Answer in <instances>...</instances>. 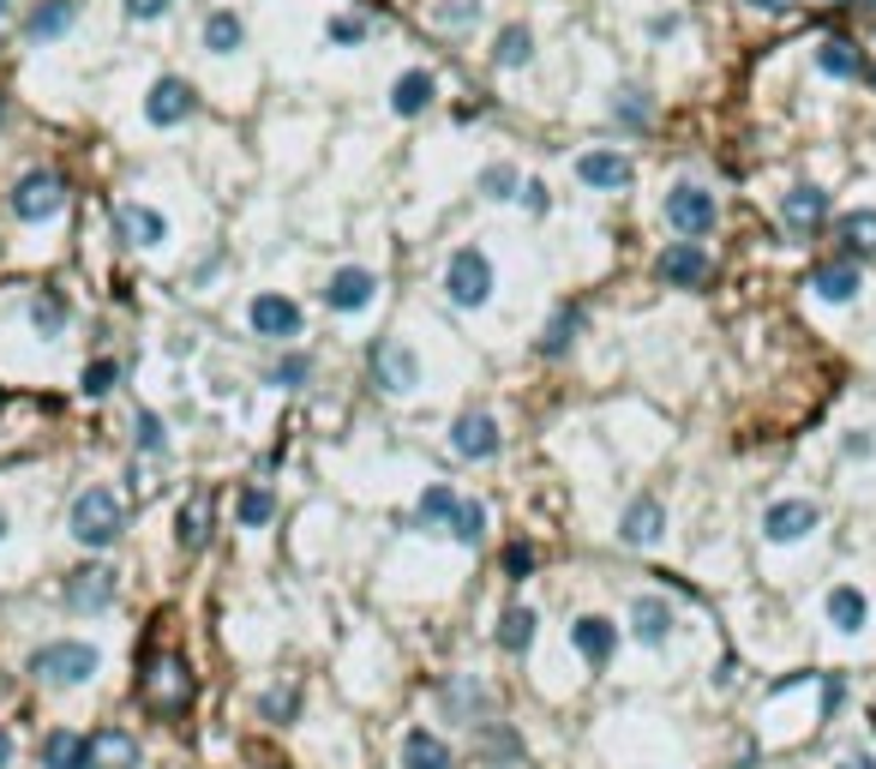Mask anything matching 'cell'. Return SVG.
<instances>
[{"label":"cell","mask_w":876,"mask_h":769,"mask_svg":"<svg viewBox=\"0 0 876 769\" xmlns=\"http://www.w3.org/2000/svg\"><path fill=\"white\" fill-rule=\"evenodd\" d=\"M294 703H301V691H294V686L282 691V686H276V691H264L259 716H264V721H289V716H294Z\"/></svg>","instance_id":"bcb514c9"},{"label":"cell","mask_w":876,"mask_h":769,"mask_svg":"<svg viewBox=\"0 0 876 769\" xmlns=\"http://www.w3.org/2000/svg\"><path fill=\"white\" fill-rule=\"evenodd\" d=\"M828 619H835V631H865V619H870V601L858 596L853 583H840L835 596H828Z\"/></svg>","instance_id":"836d02e7"},{"label":"cell","mask_w":876,"mask_h":769,"mask_svg":"<svg viewBox=\"0 0 876 769\" xmlns=\"http://www.w3.org/2000/svg\"><path fill=\"white\" fill-rule=\"evenodd\" d=\"M840 769H876V758H865V751H858V758H846Z\"/></svg>","instance_id":"6f0895ef"},{"label":"cell","mask_w":876,"mask_h":769,"mask_svg":"<svg viewBox=\"0 0 876 769\" xmlns=\"http://www.w3.org/2000/svg\"><path fill=\"white\" fill-rule=\"evenodd\" d=\"M631 631H636V643L661 649L666 638H673V608H666L661 596H636L631 601Z\"/></svg>","instance_id":"603a6c76"},{"label":"cell","mask_w":876,"mask_h":769,"mask_svg":"<svg viewBox=\"0 0 876 769\" xmlns=\"http://www.w3.org/2000/svg\"><path fill=\"white\" fill-rule=\"evenodd\" d=\"M0 536H7V517H0Z\"/></svg>","instance_id":"6125c7cd"},{"label":"cell","mask_w":876,"mask_h":769,"mask_svg":"<svg viewBox=\"0 0 876 769\" xmlns=\"http://www.w3.org/2000/svg\"><path fill=\"white\" fill-rule=\"evenodd\" d=\"M84 769H139V739L127 728L84 733Z\"/></svg>","instance_id":"7c38bea8"},{"label":"cell","mask_w":876,"mask_h":769,"mask_svg":"<svg viewBox=\"0 0 876 769\" xmlns=\"http://www.w3.org/2000/svg\"><path fill=\"white\" fill-rule=\"evenodd\" d=\"M199 114V91H192L187 79H157L151 84V97H144V121L151 127H181V121H192Z\"/></svg>","instance_id":"ba28073f"},{"label":"cell","mask_w":876,"mask_h":769,"mask_svg":"<svg viewBox=\"0 0 876 769\" xmlns=\"http://www.w3.org/2000/svg\"><path fill=\"white\" fill-rule=\"evenodd\" d=\"M246 319H252V331L271 337V343H294V337H301V324H306L301 307H294L289 294H252Z\"/></svg>","instance_id":"30bf717a"},{"label":"cell","mask_w":876,"mask_h":769,"mask_svg":"<svg viewBox=\"0 0 876 769\" xmlns=\"http://www.w3.org/2000/svg\"><path fill=\"white\" fill-rule=\"evenodd\" d=\"M456 506H463V499H456L451 487H426L421 506H414V529H451Z\"/></svg>","instance_id":"d6a6232c"},{"label":"cell","mask_w":876,"mask_h":769,"mask_svg":"<svg viewBox=\"0 0 876 769\" xmlns=\"http://www.w3.org/2000/svg\"><path fill=\"white\" fill-rule=\"evenodd\" d=\"M444 698H451V709H463V716H481V709H493V698H486V691L474 686L469 673L451 679V686H444Z\"/></svg>","instance_id":"7bdbcfd3"},{"label":"cell","mask_w":876,"mask_h":769,"mask_svg":"<svg viewBox=\"0 0 876 769\" xmlns=\"http://www.w3.org/2000/svg\"><path fill=\"white\" fill-rule=\"evenodd\" d=\"M169 7H174V0H127V19H132V24H151V19H162Z\"/></svg>","instance_id":"681fc988"},{"label":"cell","mask_w":876,"mask_h":769,"mask_svg":"<svg viewBox=\"0 0 876 769\" xmlns=\"http://www.w3.org/2000/svg\"><path fill=\"white\" fill-rule=\"evenodd\" d=\"M823 703H828V716H835V709L846 703V686H840V679H835V673H828V679H823Z\"/></svg>","instance_id":"f5cc1de1"},{"label":"cell","mask_w":876,"mask_h":769,"mask_svg":"<svg viewBox=\"0 0 876 769\" xmlns=\"http://www.w3.org/2000/svg\"><path fill=\"white\" fill-rule=\"evenodd\" d=\"M516 187H523V181H516L511 162H493V169H481V192H486V199H516Z\"/></svg>","instance_id":"ee69618b"},{"label":"cell","mask_w":876,"mask_h":769,"mask_svg":"<svg viewBox=\"0 0 876 769\" xmlns=\"http://www.w3.org/2000/svg\"><path fill=\"white\" fill-rule=\"evenodd\" d=\"M7 12H12V0H0V19H7Z\"/></svg>","instance_id":"94428289"},{"label":"cell","mask_w":876,"mask_h":769,"mask_svg":"<svg viewBox=\"0 0 876 769\" xmlns=\"http://www.w3.org/2000/svg\"><path fill=\"white\" fill-rule=\"evenodd\" d=\"M379 301V277L366 271V264H343V271H331V283H324V307L331 313H361V307Z\"/></svg>","instance_id":"8fae6325"},{"label":"cell","mask_w":876,"mask_h":769,"mask_svg":"<svg viewBox=\"0 0 876 769\" xmlns=\"http://www.w3.org/2000/svg\"><path fill=\"white\" fill-rule=\"evenodd\" d=\"M810 289L823 294V301H835V307H846L858 289H865V277H858V259H828V264H816L810 271Z\"/></svg>","instance_id":"ffe728a7"},{"label":"cell","mask_w":876,"mask_h":769,"mask_svg":"<svg viewBox=\"0 0 876 769\" xmlns=\"http://www.w3.org/2000/svg\"><path fill=\"white\" fill-rule=\"evenodd\" d=\"M72 24H79V0H37L24 12V37L31 42H61Z\"/></svg>","instance_id":"ac0fdd59"},{"label":"cell","mask_w":876,"mask_h":769,"mask_svg":"<svg viewBox=\"0 0 876 769\" xmlns=\"http://www.w3.org/2000/svg\"><path fill=\"white\" fill-rule=\"evenodd\" d=\"M474 19H481V0H444L439 7V24H451V31H463Z\"/></svg>","instance_id":"7dc6e473"},{"label":"cell","mask_w":876,"mask_h":769,"mask_svg":"<svg viewBox=\"0 0 876 769\" xmlns=\"http://www.w3.org/2000/svg\"><path fill=\"white\" fill-rule=\"evenodd\" d=\"M61 211H67V181L54 169H31L12 187V217L19 223H54Z\"/></svg>","instance_id":"277c9868"},{"label":"cell","mask_w":876,"mask_h":769,"mask_svg":"<svg viewBox=\"0 0 876 769\" xmlns=\"http://www.w3.org/2000/svg\"><path fill=\"white\" fill-rule=\"evenodd\" d=\"M673 31H678V12H661V19H648V37H655V42H666Z\"/></svg>","instance_id":"816d5d0a"},{"label":"cell","mask_w":876,"mask_h":769,"mask_svg":"<svg viewBox=\"0 0 876 769\" xmlns=\"http://www.w3.org/2000/svg\"><path fill=\"white\" fill-rule=\"evenodd\" d=\"M451 536L463 541V547H474L486 536V506L481 499H463V506H456V517H451Z\"/></svg>","instance_id":"f35d334b"},{"label":"cell","mask_w":876,"mask_h":769,"mask_svg":"<svg viewBox=\"0 0 876 769\" xmlns=\"http://www.w3.org/2000/svg\"><path fill=\"white\" fill-rule=\"evenodd\" d=\"M174 536H181L187 553H199V547L211 541V493H204V487L187 499L181 511H174Z\"/></svg>","instance_id":"484cf974"},{"label":"cell","mask_w":876,"mask_h":769,"mask_svg":"<svg viewBox=\"0 0 876 769\" xmlns=\"http://www.w3.org/2000/svg\"><path fill=\"white\" fill-rule=\"evenodd\" d=\"M816 72L823 79H840V84H853V79H865V49H858L853 37H823L816 42Z\"/></svg>","instance_id":"9a60e30c"},{"label":"cell","mask_w":876,"mask_h":769,"mask_svg":"<svg viewBox=\"0 0 876 769\" xmlns=\"http://www.w3.org/2000/svg\"><path fill=\"white\" fill-rule=\"evenodd\" d=\"M306 379H313V354H301V349H289V354L271 367V384H276V391H301Z\"/></svg>","instance_id":"74e56055"},{"label":"cell","mask_w":876,"mask_h":769,"mask_svg":"<svg viewBox=\"0 0 876 769\" xmlns=\"http://www.w3.org/2000/svg\"><path fill=\"white\" fill-rule=\"evenodd\" d=\"M828 7H870L876 12V0H828Z\"/></svg>","instance_id":"680465c9"},{"label":"cell","mask_w":876,"mask_h":769,"mask_svg":"<svg viewBox=\"0 0 876 769\" xmlns=\"http://www.w3.org/2000/svg\"><path fill=\"white\" fill-rule=\"evenodd\" d=\"M576 174H583V187H595V192H625L636 181L631 157H618V151H583L576 157Z\"/></svg>","instance_id":"5bb4252c"},{"label":"cell","mask_w":876,"mask_h":769,"mask_svg":"<svg viewBox=\"0 0 876 769\" xmlns=\"http://www.w3.org/2000/svg\"><path fill=\"white\" fill-rule=\"evenodd\" d=\"M72 536L84 547L121 541V499H114L109 487H84V493L72 499Z\"/></svg>","instance_id":"3957f363"},{"label":"cell","mask_w":876,"mask_h":769,"mask_svg":"<svg viewBox=\"0 0 876 769\" xmlns=\"http://www.w3.org/2000/svg\"><path fill=\"white\" fill-rule=\"evenodd\" d=\"M613 121L625 132H643L648 121H655V97H648L643 84H618L613 91Z\"/></svg>","instance_id":"f1b7e54d"},{"label":"cell","mask_w":876,"mask_h":769,"mask_svg":"<svg viewBox=\"0 0 876 769\" xmlns=\"http://www.w3.org/2000/svg\"><path fill=\"white\" fill-rule=\"evenodd\" d=\"M42 763L49 769H84V733L54 728L49 739H42Z\"/></svg>","instance_id":"e575fe53"},{"label":"cell","mask_w":876,"mask_h":769,"mask_svg":"<svg viewBox=\"0 0 876 769\" xmlns=\"http://www.w3.org/2000/svg\"><path fill=\"white\" fill-rule=\"evenodd\" d=\"M433 97H439V79L426 67H409L403 79L391 84V109L403 114V121H414V114H426L433 109Z\"/></svg>","instance_id":"7402d4cb"},{"label":"cell","mask_w":876,"mask_h":769,"mask_svg":"<svg viewBox=\"0 0 876 769\" xmlns=\"http://www.w3.org/2000/svg\"><path fill=\"white\" fill-rule=\"evenodd\" d=\"M781 217H786V229L810 234V229L828 217V192H823V187H793V192L781 199Z\"/></svg>","instance_id":"cb8c5ba5"},{"label":"cell","mask_w":876,"mask_h":769,"mask_svg":"<svg viewBox=\"0 0 876 769\" xmlns=\"http://www.w3.org/2000/svg\"><path fill=\"white\" fill-rule=\"evenodd\" d=\"M583 324H588L583 307H558V313L546 319V331H541V343H534V349H541L546 361H558V354H571V343L583 337Z\"/></svg>","instance_id":"d4e9b609"},{"label":"cell","mask_w":876,"mask_h":769,"mask_svg":"<svg viewBox=\"0 0 876 769\" xmlns=\"http://www.w3.org/2000/svg\"><path fill=\"white\" fill-rule=\"evenodd\" d=\"M528 61H534V31H528V24H504L499 42H493V67L516 72V67H528Z\"/></svg>","instance_id":"1f68e13d"},{"label":"cell","mask_w":876,"mask_h":769,"mask_svg":"<svg viewBox=\"0 0 876 769\" xmlns=\"http://www.w3.org/2000/svg\"><path fill=\"white\" fill-rule=\"evenodd\" d=\"M528 643H534V608H504V619H499V649H504V656H523Z\"/></svg>","instance_id":"d590c367"},{"label":"cell","mask_w":876,"mask_h":769,"mask_svg":"<svg viewBox=\"0 0 876 769\" xmlns=\"http://www.w3.org/2000/svg\"><path fill=\"white\" fill-rule=\"evenodd\" d=\"M816 529V506L810 499H781V506H768L763 517V536L768 541H805Z\"/></svg>","instance_id":"44dd1931"},{"label":"cell","mask_w":876,"mask_h":769,"mask_svg":"<svg viewBox=\"0 0 876 769\" xmlns=\"http://www.w3.org/2000/svg\"><path fill=\"white\" fill-rule=\"evenodd\" d=\"M444 294H451V307L493 301V259H486V247H456L451 264H444Z\"/></svg>","instance_id":"7a4b0ae2"},{"label":"cell","mask_w":876,"mask_h":769,"mask_svg":"<svg viewBox=\"0 0 876 769\" xmlns=\"http://www.w3.org/2000/svg\"><path fill=\"white\" fill-rule=\"evenodd\" d=\"M7 763H12V733L0 728V769H7Z\"/></svg>","instance_id":"9f6ffc18"},{"label":"cell","mask_w":876,"mask_h":769,"mask_svg":"<svg viewBox=\"0 0 876 769\" xmlns=\"http://www.w3.org/2000/svg\"><path fill=\"white\" fill-rule=\"evenodd\" d=\"M366 367H373V384L391 397H409L414 384H421V361H414V349L396 343V337H379V343L366 349Z\"/></svg>","instance_id":"52a82bcc"},{"label":"cell","mask_w":876,"mask_h":769,"mask_svg":"<svg viewBox=\"0 0 876 769\" xmlns=\"http://www.w3.org/2000/svg\"><path fill=\"white\" fill-rule=\"evenodd\" d=\"M109 601H114V571L84 566V571L67 577V608H72V613H102Z\"/></svg>","instance_id":"e0dca14e"},{"label":"cell","mask_w":876,"mask_h":769,"mask_svg":"<svg viewBox=\"0 0 876 769\" xmlns=\"http://www.w3.org/2000/svg\"><path fill=\"white\" fill-rule=\"evenodd\" d=\"M324 42H336V49H361V42H366V19H361V12H336V19L324 24Z\"/></svg>","instance_id":"60d3db41"},{"label":"cell","mask_w":876,"mask_h":769,"mask_svg":"<svg viewBox=\"0 0 876 769\" xmlns=\"http://www.w3.org/2000/svg\"><path fill=\"white\" fill-rule=\"evenodd\" d=\"M451 451H456V457H474V463L499 457V421L486 416V409H469V416H456V427H451Z\"/></svg>","instance_id":"4fadbf2b"},{"label":"cell","mask_w":876,"mask_h":769,"mask_svg":"<svg viewBox=\"0 0 876 769\" xmlns=\"http://www.w3.org/2000/svg\"><path fill=\"white\" fill-rule=\"evenodd\" d=\"M31 673L42 679V686H84V679L97 673V649L91 643H42L37 656H31Z\"/></svg>","instance_id":"8992f818"},{"label":"cell","mask_w":876,"mask_h":769,"mask_svg":"<svg viewBox=\"0 0 876 769\" xmlns=\"http://www.w3.org/2000/svg\"><path fill=\"white\" fill-rule=\"evenodd\" d=\"M534 571V547L528 541H511L504 547V577H528Z\"/></svg>","instance_id":"c3c4849f"},{"label":"cell","mask_w":876,"mask_h":769,"mask_svg":"<svg viewBox=\"0 0 876 769\" xmlns=\"http://www.w3.org/2000/svg\"><path fill=\"white\" fill-rule=\"evenodd\" d=\"M114 229H121L127 247H162L169 241V217L151 211V204H121V211H114Z\"/></svg>","instance_id":"d6986e66"},{"label":"cell","mask_w":876,"mask_h":769,"mask_svg":"<svg viewBox=\"0 0 876 769\" xmlns=\"http://www.w3.org/2000/svg\"><path fill=\"white\" fill-rule=\"evenodd\" d=\"M132 439H139V451H162V446H169V433H162V416H157V409H139V416H132Z\"/></svg>","instance_id":"f6af8a7d"},{"label":"cell","mask_w":876,"mask_h":769,"mask_svg":"<svg viewBox=\"0 0 876 769\" xmlns=\"http://www.w3.org/2000/svg\"><path fill=\"white\" fill-rule=\"evenodd\" d=\"M751 7H756V12H793L798 0H751Z\"/></svg>","instance_id":"11a10c76"},{"label":"cell","mask_w":876,"mask_h":769,"mask_svg":"<svg viewBox=\"0 0 876 769\" xmlns=\"http://www.w3.org/2000/svg\"><path fill=\"white\" fill-rule=\"evenodd\" d=\"M139 698L151 716H181V709L192 703V668H187V656H174V649H162V656L144 661V673H139Z\"/></svg>","instance_id":"6da1fadb"},{"label":"cell","mask_w":876,"mask_h":769,"mask_svg":"<svg viewBox=\"0 0 876 769\" xmlns=\"http://www.w3.org/2000/svg\"><path fill=\"white\" fill-rule=\"evenodd\" d=\"M708 271H715V264H708L703 241H673V247L655 259V277H661L666 289H703Z\"/></svg>","instance_id":"9c48e42d"},{"label":"cell","mask_w":876,"mask_h":769,"mask_svg":"<svg viewBox=\"0 0 876 769\" xmlns=\"http://www.w3.org/2000/svg\"><path fill=\"white\" fill-rule=\"evenodd\" d=\"M846 457H870V433H846Z\"/></svg>","instance_id":"db71d44e"},{"label":"cell","mask_w":876,"mask_h":769,"mask_svg":"<svg viewBox=\"0 0 876 769\" xmlns=\"http://www.w3.org/2000/svg\"><path fill=\"white\" fill-rule=\"evenodd\" d=\"M666 223L685 234V241H703V234H715V223H721L715 192L696 187V181H678L673 192H666Z\"/></svg>","instance_id":"5b68a950"},{"label":"cell","mask_w":876,"mask_h":769,"mask_svg":"<svg viewBox=\"0 0 876 769\" xmlns=\"http://www.w3.org/2000/svg\"><path fill=\"white\" fill-rule=\"evenodd\" d=\"M571 643H576V656H583L588 668H606V661H613V649H618V626H613V619H601V613H583L571 626Z\"/></svg>","instance_id":"2e32d148"},{"label":"cell","mask_w":876,"mask_h":769,"mask_svg":"<svg viewBox=\"0 0 876 769\" xmlns=\"http://www.w3.org/2000/svg\"><path fill=\"white\" fill-rule=\"evenodd\" d=\"M403 769H451V746H444L439 733L414 728V733L403 739Z\"/></svg>","instance_id":"4dcf8cb0"},{"label":"cell","mask_w":876,"mask_h":769,"mask_svg":"<svg viewBox=\"0 0 876 769\" xmlns=\"http://www.w3.org/2000/svg\"><path fill=\"white\" fill-rule=\"evenodd\" d=\"M0 127H7V97H0Z\"/></svg>","instance_id":"91938a15"},{"label":"cell","mask_w":876,"mask_h":769,"mask_svg":"<svg viewBox=\"0 0 876 769\" xmlns=\"http://www.w3.org/2000/svg\"><path fill=\"white\" fill-rule=\"evenodd\" d=\"M835 241L846 259H876V211H846L835 223Z\"/></svg>","instance_id":"4316f807"},{"label":"cell","mask_w":876,"mask_h":769,"mask_svg":"<svg viewBox=\"0 0 876 769\" xmlns=\"http://www.w3.org/2000/svg\"><path fill=\"white\" fill-rule=\"evenodd\" d=\"M271 511H276V499H271V487H246L241 493V506H234V517H241L246 529H259V523H271Z\"/></svg>","instance_id":"b9f144b4"},{"label":"cell","mask_w":876,"mask_h":769,"mask_svg":"<svg viewBox=\"0 0 876 769\" xmlns=\"http://www.w3.org/2000/svg\"><path fill=\"white\" fill-rule=\"evenodd\" d=\"M516 199H523V211H534V217H541V211H546V187H541V181H528V187H516Z\"/></svg>","instance_id":"f907efd6"},{"label":"cell","mask_w":876,"mask_h":769,"mask_svg":"<svg viewBox=\"0 0 876 769\" xmlns=\"http://www.w3.org/2000/svg\"><path fill=\"white\" fill-rule=\"evenodd\" d=\"M666 529V511H661V499H636V506L625 511V523H618V541H631V547H648Z\"/></svg>","instance_id":"83f0119b"},{"label":"cell","mask_w":876,"mask_h":769,"mask_svg":"<svg viewBox=\"0 0 876 769\" xmlns=\"http://www.w3.org/2000/svg\"><path fill=\"white\" fill-rule=\"evenodd\" d=\"M246 42V24H241V12L234 7H217L211 19H204V49L211 54H234Z\"/></svg>","instance_id":"f546056e"},{"label":"cell","mask_w":876,"mask_h":769,"mask_svg":"<svg viewBox=\"0 0 876 769\" xmlns=\"http://www.w3.org/2000/svg\"><path fill=\"white\" fill-rule=\"evenodd\" d=\"M31 324L42 337H67V294L61 289H42L31 301Z\"/></svg>","instance_id":"8d00e7d4"},{"label":"cell","mask_w":876,"mask_h":769,"mask_svg":"<svg viewBox=\"0 0 876 769\" xmlns=\"http://www.w3.org/2000/svg\"><path fill=\"white\" fill-rule=\"evenodd\" d=\"M79 384H84V397H109L114 384H121V361H114V354H97V361L84 367Z\"/></svg>","instance_id":"ab89813d"},{"label":"cell","mask_w":876,"mask_h":769,"mask_svg":"<svg viewBox=\"0 0 876 769\" xmlns=\"http://www.w3.org/2000/svg\"><path fill=\"white\" fill-rule=\"evenodd\" d=\"M870 84H876V67H870Z\"/></svg>","instance_id":"be15d7a7"}]
</instances>
